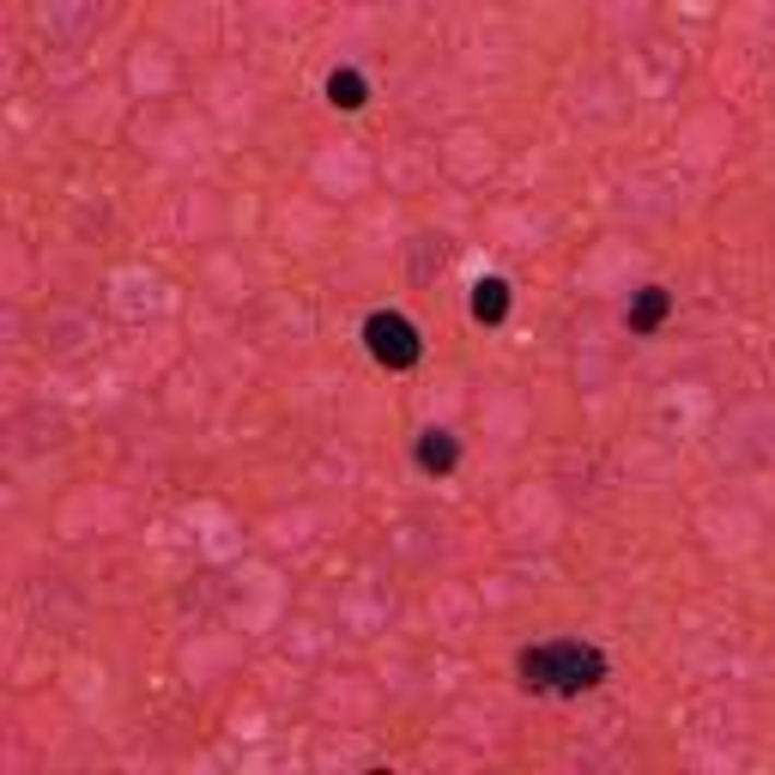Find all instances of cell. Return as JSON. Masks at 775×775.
<instances>
[{"label": "cell", "instance_id": "cell-1", "mask_svg": "<svg viewBox=\"0 0 775 775\" xmlns=\"http://www.w3.org/2000/svg\"><path fill=\"white\" fill-rule=\"evenodd\" d=\"M515 672L533 696H582L606 679V655L594 643H576V636H552V643L521 648Z\"/></svg>", "mask_w": 775, "mask_h": 775}, {"label": "cell", "instance_id": "cell-2", "mask_svg": "<svg viewBox=\"0 0 775 775\" xmlns=\"http://www.w3.org/2000/svg\"><path fill=\"white\" fill-rule=\"evenodd\" d=\"M364 352L376 357L381 369H412L424 357V340L400 309H376V316L364 321Z\"/></svg>", "mask_w": 775, "mask_h": 775}, {"label": "cell", "instance_id": "cell-3", "mask_svg": "<svg viewBox=\"0 0 775 775\" xmlns=\"http://www.w3.org/2000/svg\"><path fill=\"white\" fill-rule=\"evenodd\" d=\"M455 460H460V443L448 431H424L419 436V467L424 473H455Z\"/></svg>", "mask_w": 775, "mask_h": 775}, {"label": "cell", "instance_id": "cell-4", "mask_svg": "<svg viewBox=\"0 0 775 775\" xmlns=\"http://www.w3.org/2000/svg\"><path fill=\"white\" fill-rule=\"evenodd\" d=\"M328 104H333V109H364V104H369L364 73H352V67H333V73H328Z\"/></svg>", "mask_w": 775, "mask_h": 775}, {"label": "cell", "instance_id": "cell-5", "mask_svg": "<svg viewBox=\"0 0 775 775\" xmlns=\"http://www.w3.org/2000/svg\"><path fill=\"white\" fill-rule=\"evenodd\" d=\"M509 316V279H479L473 285V321H503Z\"/></svg>", "mask_w": 775, "mask_h": 775}, {"label": "cell", "instance_id": "cell-6", "mask_svg": "<svg viewBox=\"0 0 775 775\" xmlns=\"http://www.w3.org/2000/svg\"><path fill=\"white\" fill-rule=\"evenodd\" d=\"M660 316H667V291H660V285H648L643 297H636L631 309H624L631 333H655V328H660Z\"/></svg>", "mask_w": 775, "mask_h": 775}]
</instances>
